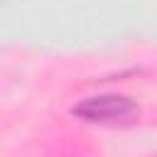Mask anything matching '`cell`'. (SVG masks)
Instances as JSON below:
<instances>
[{"label":"cell","instance_id":"obj_1","mask_svg":"<svg viewBox=\"0 0 157 157\" xmlns=\"http://www.w3.org/2000/svg\"><path fill=\"white\" fill-rule=\"evenodd\" d=\"M71 113L83 123H98V125H128L135 123L140 115V105L120 93H101L88 96L78 101Z\"/></svg>","mask_w":157,"mask_h":157}]
</instances>
